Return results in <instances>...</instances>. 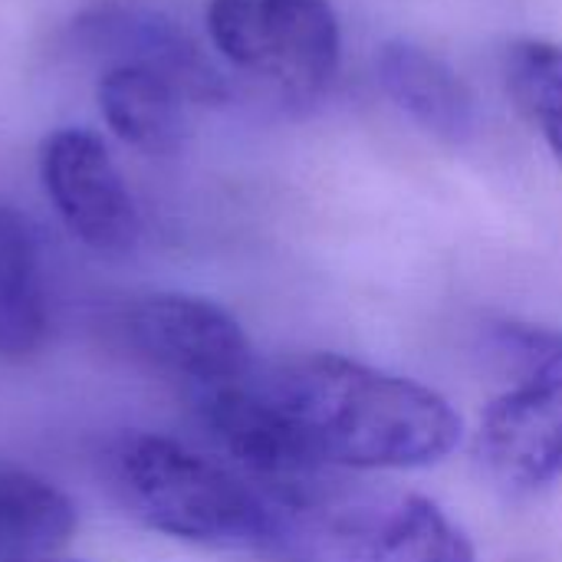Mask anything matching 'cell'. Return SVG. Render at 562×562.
<instances>
[{
  "label": "cell",
  "instance_id": "6da1fadb",
  "mask_svg": "<svg viewBox=\"0 0 562 562\" xmlns=\"http://www.w3.org/2000/svg\"><path fill=\"white\" fill-rule=\"evenodd\" d=\"M191 402L207 435L260 491L336 468H428L461 441V418L435 389L333 352L254 366Z\"/></svg>",
  "mask_w": 562,
  "mask_h": 562
},
{
  "label": "cell",
  "instance_id": "7a4b0ae2",
  "mask_svg": "<svg viewBox=\"0 0 562 562\" xmlns=\"http://www.w3.org/2000/svg\"><path fill=\"white\" fill-rule=\"evenodd\" d=\"M263 494L273 507L267 550L286 562H474L464 530L415 494L342 491L319 477Z\"/></svg>",
  "mask_w": 562,
  "mask_h": 562
},
{
  "label": "cell",
  "instance_id": "3957f363",
  "mask_svg": "<svg viewBox=\"0 0 562 562\" xmlns=\"http://www.w3.org/2000/svg\"><path fill=\"white\" fill-rule=\"evenodd\" d=\"M112 484L135 520L171 540L217 550L270 547V497L175 438H122L112 451Z\"/></svg>",
  "mask_w": 562,
  "mask_h": 562
},
{
  "label": "cell",
  "instance_id": "277c9868",
  "mask_svg": "<svg viewBox=\"0 0 562 562\" xmlns=\"http://www.w3.org/2000/svg\"><path fill=\"white\" fill-rule=\"evenodd\" d=\"M494 349L514 385L481 418V454L510 491H540L562 477V333L507 323Z\"/></svg>",
  "mask_w": 562,
  "mask_h": 562
},
{
  "label": "cell",
  "instance_id": "5b68a950",
  "mask_svg": "<svg viewBox=\"0 0 562 562\" xmlns=\"http://www.w3.org/2000/svg\"><path fill=\"white\" fill-rule=\"evenodd\" d=\"M204 23L234 69L290 95L319 92L339 69L342 30L329 0H211Z\"/></svg>",
  "mask_w": 562,
  "mask_h": 562
},
{
  "label": "cell",
  "instance_id": "8992f818",
  "mask_svg": "<svg viewBox=\"0 0 562 562\" xmlns=\"http://www.w3.org/2000/svg\"><path fill=\"white\" fill-rule=\"evenodd\" d=\"M125 333L148 366L184 382L191 395L231 385L257 366L240 323L204 296H145L128 310Z\"/></svg>",
  "mask_w": 562,
  "mask_h": 562
},
{
  "label": "cell",
  "instance_id": "52a82bcc",
  "mask_svg": "<svg viewBox=\"0 0 562 562\" xmlns=\"http://www.w3.org/2000/svg\"><path fill=\"white\" fill-rule=\"evenodd\" d=\"M40 181L69 234L86 247L125 254L138 244V207L99 135L86 128L46 135L40 145Z\"/></svg>",
  "mask_w": 562,
  "mask_h": 562
},
{
  "label": "cell",
  "instance_id": "ba28073f",
  "mask_svg": "<svg viewBox=\"0 0 562 562\" xmlns=\"http://www.w3.org/2000/svg\"><path fill=\"white\" fill-rule=\"evenodd\" d=\"M385 95L428 135L461 145L477 132V99L471 86L431 49L412 40H389L375 53Z\"/></svg>",
  "mask_w": 562,
  "mask_h": 562
},
{
  "label": "cell",
  "instance_id": "9c48e42d",
  "mask_svg": "<svg viewBox=\"0 0 562 562\" xmlns=\"http://www.w3.org/2000/svg\"><path fill=\"white\" fill-rule=\"evenodd\" d=\"M99 109L109 128L148 155H165L184 135V86L145 59H122L99 79Z\"/></svg>",
  "mask_w": 562,
  "mask_h": 562
},
{
  "label": "cell",
  "instance_id": "30bf717a",
  "mask_svg": "<svg viewBox=\"0 0 562 562\" xmlns=\"http://www.w3.org/2000/svg\"><path fill=\"white\" fill-rule=\"evenodd\" d=\"M49 333L43 257L33 224L0 204V362L33 359Z\"/></svg>",
  "mask_w": 562,
  "mask_h": 562
},
{
  "label": "cell",
  "instance_id": "8fae6325",
  "mask_svg": "<svg viewBox=\"0 0 562 562\" xmlns=\"http://www.w3.org/2000/svg\"><path fill=\"white\" fill-rule=\"evenodd\" d=\"M76 533L72 501L46 477L0 464V562H49Z\"/></svg>",
  "mask_w": 562,
  "mask_h": 562
},
{
  "label": "cell",
  "instance_id": "7c38bea8",
  "mask_svg": "<svg viewBox=\"0 0 562 562\" xmlns=\"http://www.w3.org/2000/svg\"><path fill=\"white\" fill-rule=\"evenodd\" d=\"M507 89L562 165V43L517 40L504 59Z\"/></svg>",
  "mask_w": 562,
  "mask_h": 562
},
{
  "label": "cell",
  "instance_id": "4fadbf2b",
  "mask_svg": "<svg viewBox=\"0 0 562 562\" xmlns=\"http://www.w3.org/2000/svg\"><path fill=\"white\" fill-rule=\"evenodd\" d=\"M49 562H59V560H49Z\"/></svg>",
  "mask_w": 562,
  "mask_h": 562
}]
</instances>
